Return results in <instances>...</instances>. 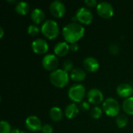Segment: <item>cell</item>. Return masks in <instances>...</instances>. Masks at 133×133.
Instances as JSON below:
<instances>
[{
    "mask_svg": "<svg viewBox=\"0 0 133 133\" xmlns=\"http://www.w3.org/2000/svg\"><path fill=\"white\" fill-rule=\"evenodd\" d=\"M85 34V28L78 23H70L65 25L62 30V35L67 43H76Z\"/></svg>",
    "mask_w": 133,
    "mask_h": 133,
    "instance_id": "6da1fadb",
    "label": "cell"
},
{
    "mask_svg": "<svg viewBox=\"0 0 133 133\" xmlns=\"http://www.w3.org/2000/svg\"><path fill=\"white\" fill-rule=\"evenodd\" d=\"M69 48L72 51H77L79 50V44L77 43H72L69 45Z\"/></svg>",
    "mask_w": 133,
    "mask_h": 133,
    "instance_id": "4dcf8cb0",
    "label": "cell"
},
{
    "mask_svg": "<svg viewBox=\"0 0 133 133\" xmlns=\"http://www.w3.org/2000/svg\"><path fill=\"white\" fill-rule=\"evenodd\" d=\"M79 108H80V109H81L82 111H86L89 110L90 108V103L87 102V101H82V102L80 103V104H79Z\"/></svg>",
    "mask_w": 133,
    "mask_h": 133,
    "instance_id": "f546056e",
    "label": "cell"
},
{
    "mask_svg": "<svg viewBox=\"0 0 133 133\" xmlns=\"http://www.w3.org/2000/svg\"><path fill=\"white\" fill-rule=\"evenodd\" d=\"M49 115L51 117V118L54 121V122H59L63 118V114H62V111L60 108L58 107H52L50 109L49 111Z\"/></svg>",
    "mask_w": 133,
    "mask_h": 133,
    "instance_id": "d6986e66",
    "label": "cell"
},
{
    "mask_svg": "<svg viewBox=\"0 0 133 133\" xmlns=\"http://www.w3.org/2000/svg\"><path fill=\"white\" fill-rule=\"evenodd\" d=\"M4 35V30L2 26H0V38H2Z\"/></svg>",
    "mask_w": 133,
    "mask_h": 133,
    "instance_id": "d6a6232c",
    "label": "cell"
},
{
    "mask_svg": "<svg viewBox=\"0 0 133 133\" xmlns=\"http://www.w3.org/2000/svg\"><path fill=\"white\" fill-rule=\"evenodd\" d=\"M41 31L45 37L53 40L58 36L59 27L56 21L53 19H47L42 24Z\"/></svg>",
    "mask_w": 133,
    "mask_h": 133,
    "instance_id": "3957f363",
    "label": "cell"
},
{
    "mask_svg": "<svg viewBox=\"0 0 133 133\" xmlns=\"http://www.w3.org/2000/svg\"><path fill=\"white\" fill-rule=\"evenodd\" d=\"M115 122H116V125L118 128L119 129H122L124 127H125L128 125L129 122V118L125 115H118L116 117L115 119Z\"/></svg>",
    "mask_w": 133,
    "mask_h": 133,
    "instance_id": "7402d4cb",
    "label": "cell"
},
{
    "mask_svg": "<svg viewBox=\"0 0 133 133\" xmlns=\"http://www.w3.org/2000/svg\"><path fill=\"white\" fill-rule=\"evenodd\" d=\"M42 65L44 69L48 71H55L58 65V60L55 55L48 54L46 55L42 59Z\"/></svg>",
    "mask_w": 133,
    "mask_h": 133,
    "instance_id": "ba28073f",
    "label": "cell"
},
{
    "mask_svg": "<svg viewBox=\"0 0 133 133\" xmlns=\"http://www.w3.org/2000/svg\"><path fill=\"white\" fill-rule=\"evenodd\" d=\"M122 109L127 115H133V97L124 101L122 104Z\"/></svg>",
    "mask_w": 133,
    "mask_h": 133,
    "instance_id": "44dd1931",
    "label": "cell"
},
{
    "mask_svg": "<svg viewBox=\"0 0 133 133\" xmlns=\"http://www.w3.org/2000/svg\"><path fill=\"white\" fill-rule=\"evenodd\" d=\"M43 133H52L53 132V128L51 125L49 124H45L43 125L42 129H41Z\"/></svg>",
    "mask_w": 133,
    "mask_h": 133,
    "instance_id": "83f0119b",
    "label": "cell"
},
{
    "mask_svg": "<svg viewBox=\"0 0 133 133\" xmlns=\"http://www.w3.org/2000/svg\"><path fill=\"white\" fill-rule=\"evenodd\" d=\"M84 3L87 6L90 7V8H94V7H97L98 3L97 2L96 0H85Z\"/></svg>",
    "mask_w": 133,
    "mask_h": 133,
    "instance_id": "f1b7e54d",
    "label": "cell"
},
{
    "mask_svg": "<svg viewBox=\"0 0 133 133\" xmlns=\"http://www.w3.org/2000/svg\"><path fill=\"white\" fill-rule=\"evenodd\" d=\"M70 48L69 44L66 41H62V42H58L56 44V45L54 48V52L55 55L59 57L65 56L68 54Z\"/></svg>",
    "mask_w": 133,
    "mask_h": 133,
    "instance_id": "9a60e30c",
    "label": "cell"
},
{
    "mask_svg": "<svg viewBox=\"0 0 133 133\" xmlns=\"http://www.w3.org/2000/svg\"><path fill=\"white\" fill-rule=\"evenodd\" d=\"M83 67L90 72H94L98 70L100 65L98 61L94 57H87L83 61Z\"/></svg>",
    "mask_w": 133,
    "mask_h": 133,
    "instance_id": "5bb4252c",
    "label": "cell"
},
{
    "mask_svg": "<svg viewBox=\"0 0 133 133\" xmlns=\"http://www.w3.org/2000/svg\"><path fill=\"white\" fill-rule=\"evenodd\" d=\"M27 32L31 36H36L40 33V28L36 24H30L27 28Z\"/></svg>",
    "mask_w": 133,
    "mask_h": 133,
    "instance_id": "d4e9b609",
    "label": "cell"
},
{
    "mask_svg": "<svg viewBox=\"0 0 133 133\" xmlns=\"http://www.w3.org/2000/svg\"><path fill=\"white\" fill-rule=\"evenodd\" d=\"M30 17L32 19V21L37 25V24L41 23L44 20L45 14H44V12L42 9L36 8L32 11Z\"/></svg>",
    "mask_w": 133,
    "mask_h": 133,
    "instance_id": "2e32d148",
    "label": "cell"
},
{
    "mask_svg": "<svg viewBox=\"0 0 133 133\" xmlns=\"http://www.w3.org/2000/svg\"><path fill=\"white\" fill-rule=\"evenodd\" d=\"M15 10L19 15H26L30 10V5L26 2H19L16 4Z\"/></svg>",
    "mask_w": 133,
    "mask_h": 133,
    "instance_id": "ffe728a7",
    "label": "cell"
},
{
    "mask_svg": "<svg viewBox=\"0 0 133 133\" xmlns=\"http://www.w3.org/2000/svg\"><path fill=\"white\" fill-rule=\"evenodd\" d=\"M102 109L107 115L110 117H117L120 111V104L116 99L108 97L104 101Z\"/></svg>",
    "mask_w": 133,
    "mask_h": 133,
    "instance_id": "277c9868",
    "label": "cell"
},
{
    "mask_svg": "<svg viewBox=\"0 0 133 133\" xmlns=\"http://www.w3.org/2000/svg\"><path fill=\"white\" fill-rule=\"evenodd\" d=\"M25 125H26V128L29 131L33 132H36L41 131L42 127H43L41 120L39 119L38 117H37L35 115L28 116L26 118Z\"/></svg>",
    "mask_w": 133,
    "mask_h": 133,
    "instance_id": "9c48e42d",
    "label": "cell"
},
{
    "mask_svg": "<svg viewBox=\"0 0 133 133\" xmlns=\"http://www.w3.org/2000/svg\"><path fill=\"white\" fill-rule=\"evenodd\" d=\"M97 12L101 17L109 19L114 15V8L111 3L108 2H101L98 3L97 6Z\"/></svg>",
    "mask_w": 133,
    "mask_h": 133,
    "instance_id": "52a82bcc",
    "label": "cell"
},
{
    "mask_svg": "<svg viewBox=\"0 0 133 133\" xmlns=\"http://www.w3.org/2000/svg\"><path fill=\"white\" fill-rule=\"evenodd\" d=\"M31 48L34 53L38 54V55H42L48 51V44L45 40L42 38H37V39H35L32 42Z\"/></svg>",
    "mask_w": 133,
    "mask_h": 133,
    "instance_id": "8fae6325",
    "label": "cell"
},
{
    "mask_svg": "<svg viewBox=\"0 0 133 133\" xmlns=\"http://www.w3.org/2000/svg\"><path fill=\"white\" fill-rule=\"evenodd\" d=\"M90 115L94 119H99L102 115V109L98 106L94 107L90 111Z\"/></svg>",
    "mask_w": 133,
    "mask_h": 133,
    "instance_id": "603a6c76",
    "label": "cell"
},
{
    "mask_svg": "<svg viewBox=\"0 0 133 133\" xmlns=\"http://www.w3.org/2000/svg\"><path fill=\"white\" fill-rule=\"evenodd\" d=\"M75 16L77 19V21H79V23L85 24V25H88V24L91 23L93 21V19H94L93 13L91 12L90 10H89L86 7L79 8L77 10V12H76Z\"/></svg>",
    "mask_w": 133,
    "mask_h": 133,
    "instance_id": "8992f818",
    "label": "cell"
},
{
    "mask_svg": "<svg viewBox=\"0 0 133 133\" xmlns=\"http://www.w3.org/2000/svg\"><path fill=\"white\" fill-rule=\"evenodd\" d=\"M49 9H50L51 15L57 18L62 17L65 15V11H66L65 5L61 1H58V0H55L52 2L49 6Z\"/></svg>",
    "mask_w": 133,
    "mask_h": 133,
    "instance_id": "30bf717a",
    "label": "cell"
},
{
    "mask_svg": "<svg viewBox=\"0 0 133 133\" xmlns=\"http://www.w3.org/2000/svg\"><path fill=\"white\" fill-rule=\"evenodd\" d=\"M87 100L90 104L98 105L104 100V95L102 92L98 89H91L87 93Z\"/></svg>",
    "mask_w": 133,
    "mask_h": 133,
    "instance_id": "7c38bea8",
    "label": "cell"
},
{
    "mask_svg": "<svg viewBox=\"0 0 133 133\" xmlns=\"http://www.w3.org/2000/svg\"><path fill=\"white\" fill-rule=\"evenodd\" d=\"M12 131L11 125L6 121H1L0 122V133H10Z\"/></svg>",
    "mask_w": 133,
    "mask_h": 133,
    "instance_id": "cb8c5ba5",
    "label": "cell"
},
{
    "mask_svg": "<svg viewBox=\"0 0 133 133\" xmlns=\"http://www.w3.org/2000/svg\"><path fill=\"white\" fill-rule=\"evenodd\" d=\"M86 72L80 68H75L70 73V78L76 82H82L86 79Z\"/></svg>",
    "mask_w": 133,
    "mask_h": 133,
    "instance_id": "e0dca14e",
    "label": "cell"
},
{
    "mask_svg": "<svg viewBox=\"0 0 133 133\" xmlns=\"http://www.w3.org/2000/svg\"><path fill=\"white\" fill-rule=\"evenodd\" d=\"M79 112V109L78 106L75 103H72L68 104L65 108V115L67 118L72 119L75 118Z\"/></svg>",
    "mask_w": 133,
    "mask_h": 133,
    "instance_id": "ac0fdd59",
    "label": "cell"
},
{
    "mask_svg": "<svg viewBox=\"0 0 133 133\" xmlns=\"http://www.w3.org/2000/svg\"><path fill=\"white\" fill-rule=\"evenodd\" d=\"M10 133H27V132H23V131H21V130H19V129H13L11 131V132Z\"/></svg>",
    "mask_w": 133,
    "mask_h": 133,
    "instance_id": "1f68e13d",
    "label": "cell"
},
{
    "mask_svg": "<svg viewBox=\"0 0 133 133\" xmlns=\"http://www.w3.org/2000/svg\"><path fill=\"white\" fill-rule=\"evenodd\" d=\"M86 94V89L82 84H74L72 85L69 91L68 96L69 99L76 103H81Z\"/></svg>",
    "mask_w": 133,
    "mask_h": 133,
    "instance_id": "5b68a950",
    "label": "cell"
},
{
    "mask_svg": "<svg viewBox=\"0 0 133 133\" xmlns=\"http://www.w3.org/2000/svg\"><path fill=\"white\" fill-rule=\"evenodd\" d=\"M117 94L122 98H129L133 94V88L130 84L122 83L118 86L116 89Z\"/></svg>",
    "mask_w": 133,
    "mask_h": 133,
    "instance_id": "4fadbf2b",
    "label": "cell"
},
{
    "mask_svg": "<svg viewBox=\"0 0 133 133\" xmlns=\"http://www.w3.org/2000/svg\"><path fill=\"white\" fill-rule=\"evenodd\" d=\"M69 80V74L66 71L58 69H56L50 74V81L51 83L58 88L65 87Z\"/></svg>",
    "mask_w": 133,
    "mask_h": 133,
    "instance_id": "7a4b0ae2",
    "label": "cell"
},
{
    "mask_svg": "<svg viewBox=\"0 0 133 133\" xmlns=\"http://www.w3.org/2000/svg\"><path fill=\"white\" fill-rule=\"evenodd\" d=\"M109 51L112 55H117L119 52V46L116 44H111L109 47Z\"/></svg>",
    "mask_w": 133,
    "mask_h": 133,
    "instance_id": "4316f807",
    "label": "cell"
},
{
    "mask_svg": "<svg viewBox=\"0 0 133 133\" xmlns=\"http://www.w3.org/2000/svg\"><path fill=\"white\" fill-rule=\"evenodd\" d=\"M62 69L66 71L67 72L71 71L73 69V63L71 60H65L64 62H63V65H62Z\"/></svg>",
    "mask_w": 133,
    "mask_h": 133,
    "instance_id": "484cf974",
    "label": "cell"
}]
</instances>
